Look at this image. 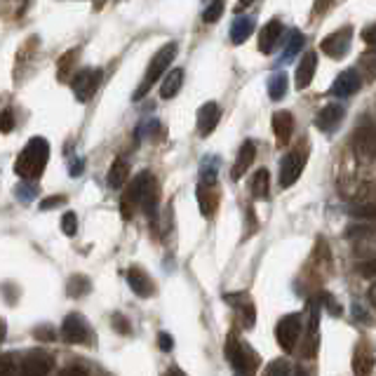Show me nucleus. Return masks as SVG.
<instances>
[{
  "label": "nucleus",
  "mask_w": 376,
  "mask_h": 376,
  "mask_svg": "<svg viewBox=\"0 0 376 376\" xmlns=\"http://www.w3.org/2000/svg\"><path fill=\"white\" fill-rule=\"evenodd\" d=\"M372 369H374V353L360 346L355 351V357H353V372H355V376H369Z\"/></svg>",
  "instance_id": "obj_23"
},
{
  "label": "nucleus",
  "mask_w": 376,
  "mask_h": 376,
  "mask_svg": "<svg viewBox=\"0 0 376 376\" xmlns=\"http://www.w3.org/2000/svg\"><path fill=\"white\" fill-rule=\"evenodd\" d=\"M351 43H353V26H344L336 28L334 33H329L320 43V50L327 56H332V59H341L351 50Z\"/></svg>",
  "instance_id": "obj_8"
},
{
  "label": "nucleus",
  "mask_w": 376,
  "mask_h": 376,
  "mask_svg": "<svg viewBox=\"0 0 376 376\" xmlns=\"http://www.w3.org/2000/svg\"><path fill=\"white\" fill-rule=\"evenodd\" d=\"M14 355H0V376H14Z\"/></svg>",
  "instance_id": "obj_35"
},
{
  "label": "nucleus",
  "mask_w": 376,
  "mask_h": 376,
  "mask_svg": "<svg viewBox=\"0 0 376 376\" xmlns=\"http://www.w3.org/2000/svg\"><path fill=\"white\" fill-rule=\"evenodd\" d=\"M61 339H64L66 344H73V346L90 344V324L81 313H71V315H66L64 324H61Z\"/></svg>",
  "instance_id": "obj_7"
},
{
  "label": "nucleus",
  "mask_w": 376,
  "mask_h": 376,
  "mask_svg": "<svg viewBox=\"0 0 376 376\" xmlns=\"http://www.w3.org/2000/svg\"><path fill=\"white\" fill-rule=\"evenodd\" d=\"M158 181L151 172H141L129 181L127 191L123 193L121 200V212L123 219H132L134 212H144L146 216H156L158 209Z\"/></svg>",
  "instance_id": "obj_1"
},
{
  "label": "nucleus",
  "mask_w": 376,
  "mask_h": 376,
  "mask_svg": "<svg viewBox=\"0 0 376 376\" xmlns=\"http://www.w3.org/2000/svg\"><path fill=\"white\" fill-rule=\"evenodd\" d=\"M280 38H282V24L278 19L269 21V24L261 28V33H259V50L264 54H271L273 50L278 48Z\"/></svg>",
  "instance_id": "obj_17"
},
{
  "label": "nucleus",
  "mask_w": 376,
  "mask_h": 376,
  "mask_svg": "<svg viewBox=\"0 0 376 376\" xmlns=\"http://www.w3.org/2000/svg\"><path fill=\"white\" fill-rule=\"evenodd\" d=\"M264 376H289V367L284 360H273L269 367H266Z\"/></svg>",
  "instance_id": "obj_33"
},
{
  "label": "nucleus",
  "mask_w": 376,
  "mask_h": 376,
  "mask_svg": "<svg viewBox=\"0 0 376 376\" xmlns=\"http://www.w3.org/2000/svg\"><path fill=\"white\" fill-rule=\"evenodd\" d=\"M90 289H92V282H90V278H85V275H71L66 292H68V296H73V299H81V296L90 294Z\"/></svg>",
  "instance_id": "obj_27"
},
{
  "label": "nucleus",
  "mask_w": 376,
  "mask_h": 376,
  "mask_svg": "<svg viewBox=\"0 0 376 376\" xmlns=\"http://www.w3.org/2000/svg\"><path fill=\"white\" fill-rule=\"evenodd\" d=\"M99 83H101L99 68H83V71H78L76 76L71 78V90L73 94H76V99L81 101V104H85V101H90L94 96Z\"/></svg>",
  "instance_id": "obj_5"
},
{
  "label": "nucleus",
  "mask_w": 376,
  "mask_h": 376,
  "mask_svg": "<svg viewBox=\"0 0 376 376\" xmlns=\"http://www.w3.org/2000/svg\"><path fill=\"white\" fill-rule=\"evenodd\" d=\"M362 275H367V278H374L376 275V259L362 266Z\"/></svg>",
  "instance_id": "obj_45"
},
{
  "label": "nucleus",
  "mask_w": 376,
  "mask_h": 376,
  "mask_svg": "<svg viewBox=\"0 0 376 376\" xmlns=\"http://www.w3.org/2000/svg\"><path fill=\"white\" fill-rule=\"evenodd\" d=\"M294 376H311V374L306 372L304 367H296V369H294Z\"/></svg>",
  "instance_id": "obj_48"
},
{
  "label": "nucleus",
  "mask_w": 376,
  "mask_h": 376,
  "mask_svg": "<svg viewBox=\"0 0 376 376\" xmlns=\"http://www.w3.org/2000/svg\"><path fill=\"white\" fill-rule=\"evenodd\" d=\"M317 320H320V313H317V306H313L309 322V339H306V351H304L306 357H315L317 353V344H320V339H317Z\"/></svg>",
  "instance_id": "obj_25"
},
{
  "label": "nucleus",
  "mask_w": 376,
  "mask_h": 376,
  "mask_svg": "<svg viewBox=\"0 0 376 376\" xmlns=\"http://www.w3.org/2000/svg\"><path fill=\"white\" fill-rule=\"evenodd\" d=\"M127 284L132 287V292L136 296H153L156 294V284H153L151 275H148L146 271H141L139 266H132V269L127 271Z\"/></svg>",
  "instance_id": "obj_14"
},
{
  "label": "nucleus",
  "mask_w": 376,
  "mask_h": 376,
  "mask_svg": "<svg viewBox=\"0 0 376 376\" xmlns=\"http://www.w3.org/2000/svg\"><path fill=\"white\" fill-rule=\"evenodd\" d=\"M362 41L367 43L369 48H376V21H374V24H369L362 31Z\"/></svg>",
  "instance_id": "obj_40"
},
{
  "label": "nucleus",
  "mask_w": 376,
  "mask_h": 376,
  "mask_svg": "<svg viewBox=\"0 0 376 376\" xmlns=\"http://www.w3.org/2000/svg\"><path fill=\"white\" fill-rule=\"evenodd\" d=\"M61 231H64V236H76L78 233V216L73 212H66L61 216Z\"/></svg>",
  "instance_id": "obj_31"
},
{
  "label": "nucleus",
  "mask_w": 376,
  "mask_h": 376,
  "mask_svg": "<svg viewBox=\"0 0 376 376\" xmlns=\"http://www.w3.org/2000/svg\"><path fill=\"white\" fill-rule=\"evenodd\" d=\"M76 56H78V50H71V52H66V54H64V59H61V64H59V81H66L68 66H73Z\"/></svg>",
  "instance_id": "obj_36"
},
{
  "label": "nucleus",
  "mask_w": 376,
  "mask_h": 376,
  "mask_svg": "<svg viewBox=\"0 0 376 376\" xmlns=\"http://www.w3.org/2000/svg\"><path fill=\"white\" fill-rule=\"evenodd\" d=\"M174 56H176V45L174 43H167L165 48L158 50L156 56L151 59V64H148V71H146L144 81H141L139 87L134 90V101L144 99V96L151 92L153 85H156L165 76V73H167V68L174 61Z\"/></svg>",
  "instance_id": "obj_3"
},
{
  "label": "nucleus",
  "mask_w": 376,
  "mask_h": 376,
  "mask_svg": "<svg viewBox=\"0 0 376 376\" xmlns=\"http://www.w3.org/2000/svg\"><path fill=\"white\" fill-rule=\"evenodd\" d=\"M226 357H229L233 369H236L240 376H254L256 369H259V362H261L252 346L240 341L236 334H231L229 341H226Z\"/></svg>",
  "instance_id": "obj_4"
},
{
  "label": "nucleus",
  "mask_w": 376,
  "mask_h": 376,
  "mask_svg": "<svg viewBox=\"0 0 376 376\" xmlns=\"http://www.w3.org/2000/svg\"><path fill=\"white\" fill-rule=\"evenodd\" d=\"M158 346H160V351H165V353L172 351V348H174V339H172V334H165V332L158 334Z\"/></svg>",
  "instance_id": "obj_41"
},
{
  "label": "nucleus",
  "mask_w": 376,
  "mask_h": 376,
  "mask_svg": "<svg viewBox=\"0 0 376 376\" xmlns=\"http://www.w3.org/2000/svg\"><path fill=\"white\" fill-rule=\"evenodd\" d=\"M17 198H19L21 202H28V200H33L36 198V186L31 184V181H21L19 186H17Z\"/></svg>",
  "instance_id": "obj_32"
},
{
  "label": "nucleus",
  "mask_w": 376,
  "mask_h": 376,
  "mask_svg": "<svg viewBox=\"0 0 376 376\" xmlns=\"http://www.w3.org/2000/svg\"><path fill=\"white\" fill-rule=\"evenodd\" d=\"M317 68V54L315 52H306L304 59L296 66V90H306L313 83V76H315Z\"/></svg>",
  "instance_id": "obj_18"
},
{
  "label": "nucleus",
  "mask_w": 376,
  "mask_h": 376,
  "mask_svg": "<svg viewBox=\"0 0 376 376\" xmlns=\"http://www.w3.org/2000/svg\"><path fill=\"white\" fill-rule=\"evenodd\" d=\"M59 376H90V374H87V369L81 367V364H71V367L61 369Z\"/></svg>",
  "instance_id": "obj_42"
},
{
  "label": "nucleus",
  "mask_w": 376,
  "mask_h": 376,
  "mask_svg": "<svg viewBox=\"0 0 376 376\" xmlns=\"http://www.w3.org/2000/svg\"><path fill=\"white\" fill-rule=\"evenodd\" d=\"M269 94L273 101H280L287 94V73H273L269 81Z\"/></svg>",
  "instance_id": "obj_28"
},
{
  "label": "nucleus",
  "mask_w": 376,
  "mask_h": 376,
  "mask_svg": "<svg viewBox=\"0 0 376 376\" xmlns=\"http://www.w3.org/2000/svg\"><path fill=\"white\" fill-rule=\"evenodd\" d=\"M344 121V106L339 104H329L324 106L315 118V127L322 129V132H334L336 127Z\"/></svg>",
  "instance_id": "obj_16"
},
{
  "label": "nucleus",
  "mask_w": 376,
  "mask_h": 376,
  "mask_svg": "<svg viewBox=\"0 0 376 376\" xmlns=\"http://www.w3.org/2000/svg\"><path fill=\"white\" fill-rule=\"evenodd\" d=\"M273 132H275V139L278 144L284 146L289 139H292V132H294V118L289 111H278L273 116Z\"/></svg>",
  "instance_id": "obj_19"
},
{
  "label": "nucleus",
  "mask_w": 376,
  "mask_h": 376,
  "mask_svg": "<svg viewBox=\"0 0 376 376\" xmlns=\"http://www.w3.org/2000/svg\"><path fill=\"white\" fill-rule=\"evenodd\" d=\"M304 165H306V156H301L299 151H292L282 158L280 163V186L289 188L299 181L301 172H304Z\"/></svg>",
  "instance_id": "obj_11"
},
{
  "label": "nucleus",
  "mask_w": 376,
  "mask_h": 376,
  "mask_svg": "<svg viewBox=\"0 0 376 376\" xmlns=\"http://www.w3.org/2000/svg\"><path fill=\"white\" fill-rule=\"evenodd\" d=\"M113 327H116L118 334H129V332H132V327H129V320H125L121 313H116V315H113Z\"/></svg>",
  "instance_id": "obj_38"
},
{
  "label": "nucleus",
  "mask_w": 376,
  "mask_h": 376,
  "mask_svg": "<svg viewBox=\"0 0 376 376\" xmlns=\"http://www.w3.org/2000/svg\"><path fill=\"white\" fill-rule=\"evenodd\" d=\"M219 188L216 184H205L200 181V186H198V205H200V212L202 216H212L216 212V207H219Z\"/></svg>",
  "instance_id": "obj_15"
},
{
  "label": "nucleus",
  "mask_w": 376,
  "mask_h": 376,
  "mask_svg": "<svg viewBox=\"0 0 376 376\" xmlns=\"http://www.w3.org/2000/svg\"><path fill=\"white\" fill-rule=\"evenodd\" d=\"M81 172H83V163H76V165L71 167V174H73V176H81Z\"/></svg>",
  "instance_id": "obj_46"
},
{
  "label": "nucleus",
  "mask_w": 376,
  "mask_h": 376,
  "mask_svg": "<svg viewBox=\"0 0 376 376\" xmlns=\"http://www.w3.org/2000/svg\"><path fill=\"white\" fill-rule=\"evenodd\" d=\"M236 376H240V374H236Z\"/></svg>",
  "instance_id": "obj_51"
},
{
  "label": "nucleus",
  "mask_w": 376,
  "mask_h": 376,
  "mask_svg": "<svg viewBox=\"0 0 376 376\" xmlns=\"http://www.w3.org/2000/svg\"><path fill=\"white\" fill-rule=\"evenodd\" d=\"M301 48H304V33L294 28V31L289 33V38H287V48H284V54H282L284 61H289L294 54H299Z\"/></svg>",
  "instance_id": "obj_29"
},
{
  "label": "nucleus",
  "mask_w": 376,
  "mask_h": 376,
  "mask_svg": "<svg viewBox=\"0 0 376 376\" xmlns=\"http://www.w3.org/2000/svg\"><path fill=\"white\" fill-rule=\"evenodd\" d=\"M64 202H66V198H64V196L45 198V200L41 202V209H43V212H48V209H54V207H59V205H64Z\"/></svg>",
  "instance_id": "obj_39"
},
{
  "label": "nucleus",
  "mask_w": 376,
  "mask_h": 376,
  "mask_svg": "<svg viewBox=\"0 0 376 376\" xmlns=\"http://www.w3.org/2000/svg\"><path fill=\"white\" fill-rule=\"evenodd\" d=\"M33 334H36V339H41V341H52L54 339V332H52V329H48V327H38Z\"/></svg>",
  "instance_id": "obj_44"
},
{
  "label": "nucleus",
  "mask_w": 376,
  "mask_h": 376,
  "mask_svg": "<svg viewBox=\"0 0 376 376\" xmlns=\"http://www.w3.org/2000/svg\"><path fill=\"white\" fill-rule=\"evenodd\" d=\"M252 31H254V19H249V17H238L231 26L233 45H242L249 36H252Z\"/></svg>",
  "instance_id": "obj_24"
},
{
  "label": "nucleus",
  "mask_w": 376,
  "mask_h": 376,
  "mask_svg": "<svg viewBox=\"0 0 376 376\" xmlns=\"http://www.w3.org/2000/svg\"><path fill=\"white\" fill-rule=\"evenodd\" d=\"M127 176H129V163L125 160V158H116L106 176L108 186H111L113 191H121V188L127 184Z\"/></svg>",
  "instance_id": "obj_22"
},
{
  "label": "nucleus",
  "mask_w": 376,
  "mask_h": 376,
  "mask_svg": "<svg viewBox=\"0 0 376 376\" xmlns=\"http://www.w3.org/2000/svg\"><path fill=\"white\" fill-rule=\"evenodd\" d=\"M360 85H362L360 73H357L355 68H346V71H341L339 76H336V81L332 83V90H329V94L346 99V96L355 94L357 90H360Z\"/></svg>",
  "instance_id": "obj_12"
},
{
  "label": "nucleus",
  "mask_w": 376,
  "mask_h": 376,
  "mask_svg": "<svg viewBox=\"0 0 376 376\" xmlns=\"http://www.w3.org/2000/svg\"><path fill=\"white\" fill-rule=\"evenodd\" d=\"M353 151L357 153V158L367 163L376 160V127H372V125L357 127L355 136H353Z\"/></svg>",
  "instance_id": "obj_9"
},
{
  "label": "nucleus",
  "mask_w": 376,
  "mask_h": 376,
  "mask_svg": "<svg viewBox=\"0 0 376 376\" xmlns=\"http://www.w3.org/2000/svg\"><path fill=\"white\" fill-rule=\"evenodd\" d=\"M181 85H184V68H172L163 76L160 83V96L163 99H172V96L179 94Z\"/></svg>",
  "instance_id": "obj_21"
},
{
  "label": "nucleus",
  "mask_w": 376,
  "mask_h": 376,
  "mask_svg": "<svg viewBox=\"0 0 376 376\" xmlns=\"http://www.w3.org/2000/svg\"><path fill=\"white\" fill-rule=\"evenodd\" d=\"M351 214L360 216V219H374L376 221V205H360V207H355Z\"/></svg>",
  "instance_id": "obj_37"
},
{
  "label": "nucleus",
  "mask_w": 376,
  "mask_h": 376,
  "mask_svg": "<svg viewBox=\"0 0 376 376\" xmlns=\"http://www.w3.org/2000/svg\"><path fill=\"white\" fill-rule=\"evenodd\" d=\"M12 129H14V113L10 108H5V111H0V132L8 134Z\"/></svg>",
  "instance_id": "obj_34"
},
{
  "label": "nucleus",
  "mask_w": 376,
  "mask_h": 376,
  "mask_svg": "<svg viewBox=\"0 0 376 376\" xmlns=\"http://www.w3.org/2000/svg\"><path fill=\"white\" fill-rule=\"evenodd\" d=\"M219 118H221V108L219 104H214V101H207V104L200 106V111H198V132L200 136H209L216 129V125H219Z\"/></svg>",
  "instance_id": "obj_13"
},
{
  "label": "nucleus",
  "mask_w": 376,
  "mask_h": 376,
  "mask_svg": "<svg viewBox=\"0 0 376 376\" xmlns=\"http://www.w3.org/2000/svg\"><path fill=\"white\" fill-rule=\"evenodd\" d=\"M163 376H186V374L181 372V369H176V367H174V369H169V372H167V374H163Z\"/></svg>",
  "instance_id": "obj_47"
},
{
  "label": "nucleus",
  "mask_w": 376,
  "mask_h": 376,
  "mask_svg": "<svg viewBox=\"0 0 376 376\" xmlns=\"http://www.w3.org/2000/svg\"><path fill=\"white\" fill-rule=\"evenodd\" d=\"M50 160V146L43 136H33L31 141L24 146V151L19 153L14 163V174L21 176V181H38L41 174L45 172Z\"/></svg>",
  "instance_id": "obj_2"
},
{
  "label": "nucleus",
  "mask_w": 376,
  "mask_h": 376,
  "mask_svg": "<svg viewBox=\"0 0 376 376\" xmlns=\"http://www.w3.org/2000/svg\"><path fill=\"white\" fill-rule=\"evenodd\" d=\"M52 369V357L45 351H33L24 357V362L19 364L17 376H48Z\"/></svg>",
  "instance_id": "obj_10"
},
{
  "label": "nucleus",
  "mask_w": 376,
  "mask_h": 376,
  "mask_svg": "<svg viewBox=\"0 0 376 376\" xmlns=\"http://www.w3.org/2000/svg\"><path fill=\"white\" fill-rule=\"evenodd\" d=\"M221 14H224V0H212V3H209V8L205 10L202 19L207 21V24H214V21L221 19Z\"/></svg>",
  "instance_id": "obj_30"
},
{
  "label": "nucleus",
  "mask_w": 376,
  "mask_h": 376,
  "mask_svg": "<svg viewBox=\"0 0 376 376\" xmlns=\"http://www.w3.org/2000/svg\"><path fill=\"white\" fill-rule=\"evenodd\" d=\"M240 3H242V5H252L254 0H240Z\"/></svg>",
  "instance_id": "obj_50"
},
{
  "label": "nucleus",
  "mask_w": 376,
  "mask_h": 376,
  "mask_svg": "<svg viewBox=\"0 0 376 376\" xmlns=\"http://www.w3.org/2000/svg\"><path fill=\"white\" fill-rule=\"evenodd\" d=\"M242 311H244V327L252 329L254 327V306L252 304H244Z\"/></svg>",
  "instance_id": "obj_43"
},
{
  "label": "nucleus",
  "mask_w": 376,
  "mask_h": 376,
  "mask_svg": "<svg viewBox=\"0 0 376 376\" xmlns=\"http://www.w3.org/2000/svg\"><path fill=\"white\" fill-rule=\"evenodd\" d=\"M301 329H304V324H301V315L299 313H289V315H284L280 322H278L275 327V339L278 344H280V348L284 353H292L296 341H299V334Z\"/></svg>",
  "instance_id": "obj_6"
},
{
  "label": "nucleus",
  "mask_w": 376,
  "mask_h": 376,
  "mask_svg": "<svg viewBox=\"0 0 376 376\" xmlns=\"http://www.w3.org/2000/svg\"><path fill=\"white\" fill-rule=\"evenodd\" d=\"M269 191H271V174L269 169H259L252 179V193L256 200H266L269 198Z\"/></svg>",
  "instance_id": "obj_26"
},
{
  "label": "nucleus",
  "mask_w": 376,
  "mask_h": 376,
  "mask_svg": "<svg viewBox=\"0 0 376 376\" xmlns=\"http://www.w3.org/2000/svg\"><path fill=\"white\" fill-rule=\"evenodd\" d=\"M3 334H5V324L0 322V339H3Z\"/></svg>",
  "instance_id": "obj_49"
},
{
  "label": "nucleus",
  "mask_w": 376,
  "mask_h": 376,
  "mask_svg": "<svg viewBox=\"0 0 376 376\" xmlns=\"http://www.w3.org/2000/svg\"><path fill=\"white\" fill-rule=\"evenodd\" d=\"M254 158H256V146H254V141H244V144L240 146V153H238V158H236V165H233V169H231V176L233 179H240V176L247 172L249 167H252V163H254Z\"/></svg>",
  "instance_id": "obj_20"
}]
</instances>
